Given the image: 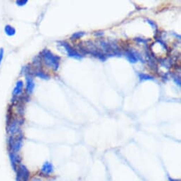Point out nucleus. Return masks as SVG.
I'll use <instances>...</instances> for the list:
<instances>
[{
    "instance_id": "5",
    "label": "nucleus",
    "mask_w": 181,
    "mask_h": 181,
    "mask_svg": "<svg viewBox=\"0 0 181 181\" xmlns=\"http://www.w3.org/2000/svg\"><path fill=\"white\" fill-rule=\"evenodd\" d=\"M22 86H23V82H21V81H19V82L16 83V87H15L14 90L13 94L14 95L19 94L20 92H21V88H22Z\"/></svg>"
},
{
    "instance_id": "9",
    "label": "nucleus",
    "mask_w": 181,
    "mask_h": 181,
    "mask_svg": "<svg viewBox=\"0 0 181 181\" xmlns=\"http://www.w3.org/2000/svg\"><path fill=\"white\" fill-rule=\"evenodd\" d=\"M34 181H41V180H38V179H36V180H34Z\"/></svg>"
},
{
    "instance_id": "6",
    "label": "nucleus",
    "mask_w": 181,
    "mask_h": 181,
    "mask_svg": "<svg viewBox=\"0 0 181 181\" xmlns=\"http://www.w3.org/2000/svg\"><path fill=\"white\" fill-rule=\"evenodd\" d=\"M3 58H4V49L1 48H0V65H1V63L2 61Z\"/></svg>"
},
{
    "instance_id": "2",
    "label": "nucleus",
    "mask_w": 181,
    "mask_h": 181,
    "mask_svg": "<svg viewBox=\"0 0 181 181\" xmlns=\"http://www.w3.org/2000/svg\"><path fill=\"white\" fill-rule=\"evenodd\" d=\"M53 171V167L51 163L49 162H46L43 165L42 168L41 169V173L45 176H49Z\"/></svg>"
},
{
    "instance_id": "8",
    "label": "nucleus",
    "mask_w": 181,
    "mask_h": 181,
    "mask_svg": "<svg viewBox=\"0 0 181 181\" xmlns=\"http://www.w3.org/2000/svg\"><path fill=\"white\" fill-rule=\"evenodd\" d=\"M171 181H180V180H171Z\"/></svg>"
},
{
    "instance_id": "7",
    "label": "nucleus",
    "mask_w": 181,
    "mask_h": 181,
    "mask_svg": "<svg viewBox=\"0 0 181 181\" xmlns=\"http://www.w3.org/2000/svg\"><path fill=\"white\" fill-rule=\"evenodd\" d=\"M24 3H27V1H16V4H19V5H23V4H24Z\"/></svg>"
},
{
    "instance_id": "1",
    "label": "nucleus",
    "mask_w": 181,
    "mask_h": 181,
    "mask_svg": "<svg viewBox=\"0 0 181 181\" xmlns=\"http://www.w3.org/2000/svg\"><path fill=\"white\" fill-rule=\"evenodd\" d=\"M17 169V181H28L30 173L27 167L24 165H20Z\"/></svg>"
},
{
    "instance_id": "3",
    "label": "nucleus",
    "mask_w": 181,
    "mask_h": 181,
    "mask_svg": "<svg viewBox=\"0 0 181 181\" xmlns=\"http://www.w3.org/2000/svg\"><path fill=\"white\" fill-rule=\"evenodd\" d=\"M21 145H22L21 139H18L16 141H12V148L14 151H19L20 148H21Z\"/></svg>"
},
{
    "instance_id": "4",
    "label": "nucleus",
    "mask_w": 181,
    "mask_h": 181,
    "mask_svg": "<svg viewBox=\"0 0 181 181\" xmlns=\"http://www.w3.org/2000/svg\"><path fill=\"white\" fill-rule=\"evenodd\" d=\"M4 31H5L6 34L8 35V36H14V35L15 34V33H16L15 29L12 27H11L10 25L5 26V27H4Z\"/></svg>"
}]
</instances>
